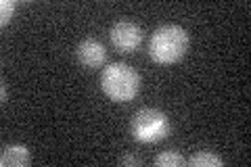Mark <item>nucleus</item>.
<instances>
[{"label":"nucleus","instance_id":"nucleus-1","mask_svg":"<svg viewBox=\"0 0 251 167\" xmlns=\"http://www.w3.org/2000/svg\"><path fill=\"white\" fill-rule=\"evenodd\" d=\"M191 36L178 23L159 25L149 40V57L157 65H174L186 54Z\"/></svg>","mask_w":251,"mask_h":167},{"label":"nucleus","instance_id":"nucleus-2","mask_svg":"<svg viewBox=\"0 0 251 167\" xmlns=\"http://www.w3.org/2000/svg\"><path fill=\"white\" fill-rule=\"evenodd\" d=\"M100 90L105 92L109 100L117 102V105L130 102L136 98L140 90V75L128 63H109L100 73Z\"/></svg>","mask_w":251,"mask_h":167},{"label":"nucleus","instance_id":"nucleus-3","mask_svg":"<svg viewBox=\"0 0 251 167\" xmlns=\"http://www.w3.org/2000/svg\"><path fill=\"white\" fill-rule=\"evenodd\" d=\"M170 130H172L170 117L155 107H145L136 111L130 123L132 138L140 142V144H155V142L168 138Z\"/></svg>","mask_w":251,"mask_h":167},{"label":"nucleus","instance_id":"nucleus-4","mask_svg":"<svg viewBox=\"0 0 251 167\" xmlns=\"http://www.w3.org/2000/svg\"><path fill=\"white\" fill-rule=\"evenodd\" d=\"M109 38L120 52H134L143 44V27L132 21H117L109 31Z\"/></svg>","mask_w":251,"mask_h":167},{"label":"nucleus","instance_id":"nucleus-5","mask_svg":"<svg viewBox=\"0 0 251 167\" xmlns=\"http://www.w3.org/2000/svg\"><path fill=\"white\" fill-rule=\"evenodd\" d=\"M75 54H77V61H80L84 67H88V69L103 67L105 61H107V48L94 38L82 40V42L77 44V48H75Z\"/></svg>","mask_w":251,"mask_h":167},{"label":"nucleus","instance_id":"nucleus-6","mask_svg":"<svg viewBox=\"0 0 251 167\" xmlns=\"http://www.w3.org/2000/svg\"><path fill=\"white\" fill-rule=\"evenodd\" d=\"M31 163L29 148L23 144H9L2 148L0 155V165L2 167H27Z\"/></svg>","mask_w":251,"mask_h":167},{"label":"nucleus","instance_id":"nucleus-7","mask_svg":"<svg viewBox=\"0 0 251 167\" xmlns=\"http://www.w3.org/2000/svg\"><path fill=\"white\" fill-rule=\"evenodd\" d=\"M186 163L193 167H222L224 159L216 153H211V150H199V153H195Z\"/></svg>","mask_w":251,"mask_h":167},{"label":"nucleus","instance_id":"nucleus-8","mask_svg":"<svg viewBox=\"0 0 251 167\" xmlns=\"http://www.w3.org/2000/svg\"><path fill=\"white\" fill-rule=\"evenodd\" d=\"M153 163L157 167H182L186 165V159L178 153V150H163L161 155H157L153 159Z\"/></svg>","mask_w":251,"mask_h":167},{"label":"nucleus","instance_id":"nucleus-9","mask_svg":"<svg viewBox=\"0 0 251 167\" xmlns=\"http://www.w3.org/2000/svg\"><path fill=\"white\" fill-rule=\"evenodd\" d=\"M15 13V0H2L0 2V25H6L13 19Z\"/></svg>","mask_w":251,"mask_h":167},{"label":"nucleus","instance_id":"nucleus-10","mask_svg":"<svg viewBox=\"0 0 251 167\" xmlns=\"http://www.w3.org/2000/svg\"><path fill=\"white\" fill-rule=\"evenodd\" d=\"M120 163H122V165H138L140 159L134 157V155H124V157L120 159Z\"/></svg>","mask_w":251,"mask_h":167}]
</instances>
